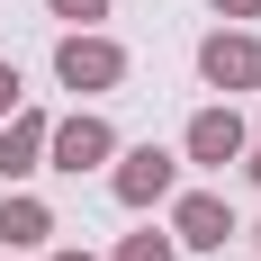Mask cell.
Here are the masks:
<instances>
[{
  "label": "cell",
  "mask_w": 261,
  "mask_h": 261,
  "mask_svg": "<svg viewBox=\"0 0 261 261\" xmlns=\"http://www.w3.org/2000/svg\"><path fill=\"white\" fill-rule=\"evenodd\" d=\"M54 72H63V90H117L126 81V54L108 45V36H90V27H72L54 45Z\"/></svg>",
  "instance_id": "1"
},
{
  "label": "cell",
  "mask_w": 261,
  "mask_h": 261,
  "mask_svg": "<svg viewBox=\"0 0 261 261\" xmlns=\"http://www.w3.org/2000/svg\"><path fill=\"white\" fill-rule=\"evenodd\" d=\"M108 153H117V135H108V117H90V108L45 126V162L54 171H90V162H108Z\"/></svg>",
  "instance_id": "2"
},
{
  "label": "cell",
  "mask_w": 261,
  "mask_h": 261,
  "mask_svg": "<svg viewBox=\"0 0 261 261\" xmlns=\"http://www.w3.org/2000/svg\"><path fill=\"white\" fill-rule=\"evenodd\" d=\"M108 189H117L126 207H153V198H171V189H180V162L162 153V144H135V153L108 171Z\"/></svg>",
  "instance_id": "3"
},
{
  "label": "cell",
  "mask_w": 261,
  "mask_h": 261,
  "mask_svg": "<svg viewBox=\"0 0 261 261\" xmlns=\"http://www.w3.org/2000/svg\"><path fill=\"white\" fill-rule=\"evenodd\" d=\"M225 234H234V207L216 189H189L171 207V243H189V252H225Z\"/></svg>",
  "instance_id": "4"
},
{
  "label": "cell",
  "mask_w": 261,
  "mask_h": 261,
  "mask_svg": "<svg viewBox=\"0 0 261 261\" xmlns=\"http://www.w3.org/2000/svg\"><path fill=\"white\" fill-rule=\"evenodd\" d=\"M198 72H207L216 90H261V36H225V27H216L207 45H198Z\"/></svg>",
  "instance_id": "5"
},
{
  "label": "cell",
  "mask_w": 261,
  "mask_h": 261,
  "mask_svg": "<svg viewBox=\"0 0 261 261\" xmlns=\"http://www.w3.org/2000/svg\"><path fill=\"white\" fill-rule=\"evenodd\" d=\"M45 126L36 108H9V126H0V180H27V171H45Z\"/></svg>",
  "instance_id": "6"
},
{
  "label": "cell",
  "mask_w": 261,
  "mask_h": 261,
  "mask_svg": "<svg viewBox=\"0 0 261 261\" xmlns=\"http://www.w3.org/2000/svg\"><path fill=\"white\" fill-rule=\"evenodd\" d=\"M189 162H207V171L243 162V117L234 108H198V117H189Z\"/></svg>",
  "instance_id": "7"
},
{
  "label": "cell",
  "mask_w": 261,
  "mask_h": 261,
  "mask_svg": "<svg viewBox=\"0 0 261 261\" xmlns=\"http://www.w3.org/2000/svg\"><path fill=\"white\" fill-rule=\"evenodd\" d=\"M45 243H54V207L9 189V198H0V252H45Z\"/></svg>",
  "instance_id": "8"
},
{
  "label": "cell",
  "mask_w": 261,
  "mask_h": 261,
  "mask_svg": "<svg viewBox=\"0 0 261 261\" xmlns=\"http://www.w3.org/2000/svg\"><path fill=\"white\" fill-rule=\"evenodd\" d=\"M117 261H171V234H126V243H117Z\"/></svg>",
  "instance_id": "9"
},
{
  "label": "cell",
  "mask_w": 261,
  "mask_h": 261,
  "mask_svg": "<svg viewBox=\"0 0 261 261\" xmlns=\"http://www.w3.org/2000/svg\"><path fill=\"white\" fill-rule=\"evenodd\" d=\"M54 18H81V27H90V18H108V0H54Z\"/></svg>",
  "instance_id": "10"
},
{
  "label": "cell",
  "mask_w": 261,
  "mask_h": 261,
  "mask_svg": "<svg viewBox=\"0 0 261 261\" xmlns=\"http://www.w3.org/2000/svg\"><path fill=\"white\" fill-rule=\"evenodd\" d=\"M18 108V63H0V117Z\"/></svg>",
  "instance_id": "11"
},
{
  "label": "cell",
  "mask_w": 261,
  "mask_h": 261,
  "mask_svg": "<svg viewBox=\"0 0 261 261\" xmlns=\"http://www.w3.org/2000/svg\"><path fill=\"white\" fill-rule=\"evenodd\" d=\"M243 171L261 180V126H243Z\"/></svg>",
  "instance_id": "12"
},
{
  "label": "cell",
  "mask_w": 261,
  "mask_h": 261,
  "mask_svg": "<svg viewBox=\"0 0 261 261\" xmlns=\"http://www.w3.org/2000/svg\"><path fill=\"white\" fill-rule=\"evenodd\" d=\"M216 18H261V0H216Z\"/></svg>",
  "instance_id": "13"
},
{
  "label": "cell",
  "mask_w": 261,
  "mask_h": 261,
  "mask_svg": "<svg viewBox=\"0 0 261 261\" xmlns=\"http://www.w3.org/2000/svg\"><path fill=\"white\" fill-rule=\"evenodd\" d=\"M45 261H90V252H45Z\"/></svg>",
  "instance_id": "14"
},
{
  "label": "cell",
  "mask_w": 261,
  "mask_h": 261,
  "mask_svg": "<svg viewBox=\"0 0 261 261\" xmlns=\"http://www.w3.org/2000/svg\"><path fill=\"white\" fill-rule=\"evenodd\" d=\"M252 234H261V225H252Z\"/></svg>",
  "instance_id": "15"
}]
</instances>
